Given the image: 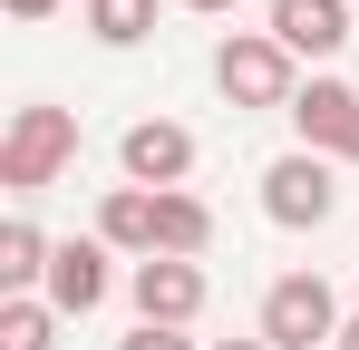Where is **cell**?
I'll return each instance as SVG.
<instances>
[{
  "instance_id": "1",
  "label": "cell",
  "mask_w": 359,
  "mask_h": 350,
  "mask_svg": "<svg viewBox=\"0 0 359 350\" xmlns=\"http://www.w3.org/2000/svg\"><path fill=\"white\" fill-rule=\"evenodd\" d=\"M68 166H78V117L68 108H20L10 117V136H0V185L10 195H39Z\"/></svg>"
},
{
  "instance_id": "2",
  "label": "cell",
  "mask_w": 359,
  "mask_h": 350,
  "mask_svg": "<svg viewBox=\"0 0 359 350\" xmlns=\"http://www.w3.org/2000/svg\"><path fill=\"white\" fill-rule=\"evenodd\" d=\"M214 78H224V98H233V108H292V98H301L292 49H282L272 30H233V39L214 49Z\"/></svg>"
},
{
  "instance_id": "3",
  "label": "cell",
  "mask_w": 359,
  "mask_h": 350,
  "mask_svg": "<svg viewBox=\"0 0 359 350\" xmlns=\"http://www.w3.org/2000/svg\"><path fill=\"white\" fill-rule=\"evenodd\" d=\"M262 214L282 233H311V224H330L340 214V175H330V156H282V166H262Z\"/></svg>"
},
{
  "instance_id": "4",
  "label": "cell",
  "mask_w": 359,
  "mask_h": 350,
  "mask_svg": "<svg viewBox=\"0 0 359 350\" xmlns=\"http://www.w3.org/2000/svg\"><path fill=\"white\" fill-rule=\"evenodd\" d=\"M262 341H272V350L340 341V302H330V283H320V273H282V283L262 292Z\"/></svg>"
},
{
  "instance_id": "5",
  "label": "cell",
  "mask_w": 359,
  "mask_h": 350,
  "mask_svg": "<svg viewBox=\"0 0 359 350\" xmlns=\"http://www.w3.org/2000/svg\"><path fill=\"white\" fill-rule=\"evenodd\" d=\"M117 166H126V185L184 195V175H194V136H184L175 117H136V127L117 136Z\"/></svg>"
},
{
  "instance_id": "6",
  "label": "cell",
  "mask_w": 359,
  "mask_h": 350,
  "mask_svg": "<svg viewBox=\"0 0 359 350\" xmlns=\"http://www.w3.org/2000/svg\"><path fill=\"white\" fill-rule=\"evenodd\" d=\"M292 127L311 156H340V166H359V88H340V78H311L292 98Z\"/></svg>"
},
{
  "instance_id": "7",
  "label": "cell",
  "mask_w": 359,
  "mask_h": 350,
  "mask_svg": "<svg viewBox=\"0 0 359 350\" xmlns=\"http://www.w3.org/2000/svg\"><path fill=\"white\" fill-rule=\"evenodd\" d=\"M136 321H156V331H184L194 311H204V263H175V253H156V263H136Z\"/></svg>"
},
{
  "instance_id": "8",
  "label": "cell",
  "mask_w": 359,
  "mask_h": 350,
  "mask_svg": "<svg viewBox=\"0 0 359 350\" xmlns=\"http://www.w3.org/2000/svg\"><path fill=\"white\" fill-rule=\"evenodd\" d=\"M272 39L292 58H330L350 39V0H272Z\"/></svg>"
},
{
  "instance_id": "9",
  "label": "cell",
  "mask_w": 359,
  "mask_h": 350,
  "mask_svg": "<svg viewBox=\"0 0 359 350\" xmlns=\"http://www.w3.org/2000/svg\"><path fill=\"white\" fill-rule=\"evenodd\" d=\"M107 302V243H59L49 253V311L78 321V311H97Z\"/></svg>"
},
{
  "instance_id": "10",
  "label": "cell",
  "mask_w": 359,
  "mask_h": 350,
  "mask_svg": "<svg viewBox=\"0 0 359 350\" xmlns=\"http://www.w3.org/2000/svg\"><path fill=\"white\" fill-rule=\"evenodd\" d=\"M97 243L156 263V185H107V205H97Z\"/></svg>"
},
{
  "instance_id": "11",
  "label": "cell",
  "mask_w": 359,
  "mask_h": 350,
  "mask_svg": "<svg viewBox=\"0 0 359 350\" xmlns=\"http://www.w3.org/2000/svg\"><path fill=\"white\" fill-rule=\"evenodd\" d=\"M49 253H59V243H49V233L29 224V214H10V224H0V283H10V292H29V283H49Z\"/></svg>"
},
{
  "instance_id": "12",
  "label": "cell",
  "mask_w": 359,
  "mask_h": 350,
  "mask_svg": "<svg viewBox=\"0 0 359 350\" xmlns=\"http://www.w3.org/2000/svg\"><path fill=\"white\" fill-rule=\"evenodd\" d=\"M214 243V214L194 205V195H156V253H175V263H194Z\"/></svg>"
},
{
  "instance_id": "13",
  "label": "cell",
  "mask_w": 359,
  "mask_h": 350,
  "mask_svg": "<svg viewBox=\"0 0 359 350\" xmlns=\"http://www.w3.org/2000/svg\"><path fill=\"white\" fill-rule=\"evenodd\" d=\"M156 30V0H88V39L97 49H136Z\"/></svg>"
},
{
  "instance_id": "14",
  "label": "cell",
  "mask_w": 359,
  "mask_h": 350,
  "mask_svg": "<svg viewBox=\"0 0 359 350\" xmlns=\"http://www.w3.org/2000/svg\"><path fill=\"white\" fill-rule=\"evenodd\" d=\"M49 341H59V311L29 302V292H10L0 302V350H49Z\"/></svg>"
},
{
  "instance_id": "15",
  "label": "cell",
  "mask_w": 359,
  "mask_h": 350,
  "mask_svg": "<svg viewBox=\"0 0 359 350\" xmlns=\"http://www.w3.org/2000/svg\"><path fill=\"white\" fill-rule=\"evenodd\" d=\"M117 350H194V341H184V331H156V321H136Z\"/></svg>"
},
{
  "instance_id": "16",
  "label": "cell",
  "mask_w": 359,
  "mask_h": 350,
  "mask_svg": "<svg viewBox=\"0 0 359 350\" xmlns=\"http://www.w3.org/2000/svg\"><path fill=\"white\" fill-rule=\"evenodd\" d=\"M49 10H59V0H10V20H49Z\"/></svg>"
},
{
  "instance_id": "17",
  "label": "cell",
  "mask_w": 359,
  "mask_h": 350,
  "mask_svg": "<svg viewBox=\"0 0 359 350\" xmlns=\"http://www.w3.org/2000/svg\"><path fill=\"white\" fill-rule=\"evenodd\" d=\"M330 350H359V311H350V321H340V341H330Z\"/></svg>"
},
{
  "instance_id": "18",
  "label": "cell",
  "mask_w": 359,
  "mask_h": 350,
  "mask_svg": "<svg viewBox=\"0 0 359 350\" xmlns=\"http://www.w3.org/2000/svg\"><path fill=\"white\" fill-rule=\"evenodd\" d=\"M214 350H272V341H262V331H252V341H214Z\"/></svg>"
},
{
  "instance_id": "19",
  "label": "cell",
  "mask_w": 359,
  "mask_h": 350,
  "mask_svg": "<svg viewBox=\"0 0 359 350\" xmlns=\"http://www.w3.org/2000/svg\"><path fill=\"white\" fill-rule=\"evenodd\" d=\"M184 10H233V0H184Z\"/></svg>"
}]
</instances>
